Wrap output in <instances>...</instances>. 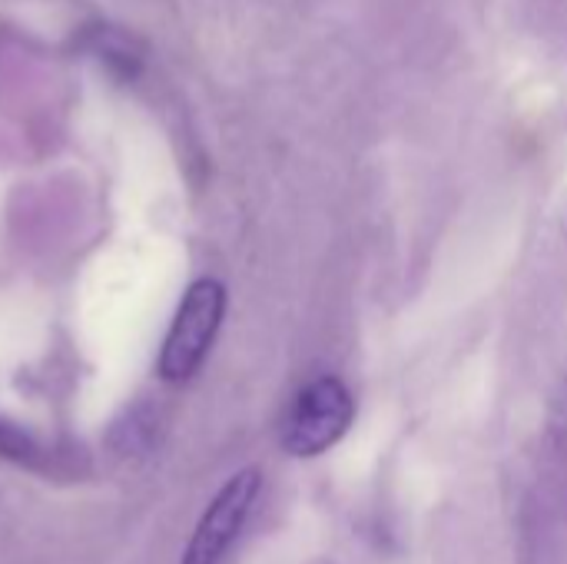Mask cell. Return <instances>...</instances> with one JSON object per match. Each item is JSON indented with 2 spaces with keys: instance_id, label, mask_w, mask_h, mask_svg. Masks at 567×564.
<instances>
[{
  "instance_id": "1",
  "label": "cell",
  "mask_w": 567,
  "mask_h": 564,
  "mask_svg": "<svg viewBox=\"0 0 567 564\" xmlns=\"http://www.w3.org/2000/svg\"><path fill=\"white\" fill-rule=\"evenodd\" d=\"M352 416H355V402L346 382L336 376H319L286 409L279 425V442L296 459L322 455L349 432Z\"/></svg>"
},
{
  "instance_id": "2",
  "label": "cell",
  "mask_w": 567,
  "mask_h": 564,
  "mask_svg": "<svg viewBox=\"0 0 567 564\" xmlns=\"http://www.w3.org/2000/svg\"><path fill=\"white\" fill-rule=\"evenodd\" d=\"M223 316H226V289L216 279H199L186 289L159 352V376L166 382H186L199 372L219 332Z\"/></svg>"
},
{
  "instance_id": "3",
  "label": "cell",
  "mask_w": 567,
  "mask_h": 564,
  "mask_svg": "<svg viewBox=\"0 0 567 564\" xmlns=\"http://www.w3.org/2000/svg\"><path fill=\"white\" fill-rule=\"evenodd\" d=\"M259 489H262V479L256 469H246L239 475H233L219 495L209 502V509L203 512L186 552H183V562L179 564H219L233 542L239 539V532L246 529L249 515H252V505L259 499Z\"/></svg>"
},
{
  "instance_id": "4",
  "label": "cell",
  "mask_w": 567,
  "mask_h": 564,
  "mask_svg": "<svg viewBox=\"0 0 567 564\" xmlns=\"http://www.w3.org/2000/svg\"><path fill=\"white\" fill-rule=\"evenodd\" d=\"M0 455L3 459H13L20 465H43V459H47L43 449L30 435H23L13 425H3V422H0Z\"/></svg>"
}]
</instances>
